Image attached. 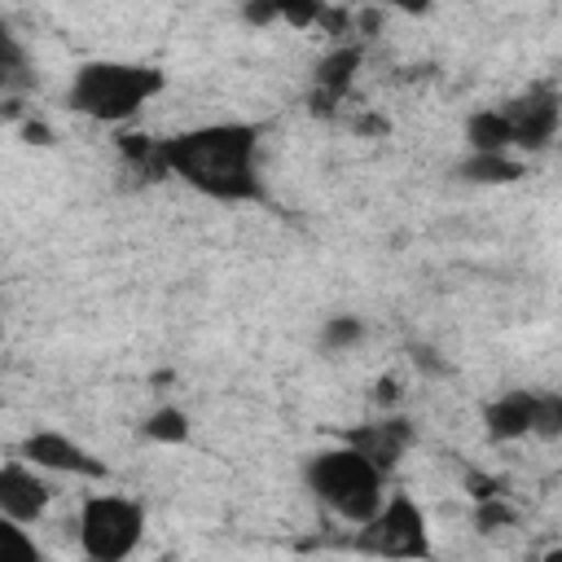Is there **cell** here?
I'll use <instances>...</instances> for the list:
<instances>
[{
	"instance_id": "cell-1",
	"label": "cell",
	"mask_w": 562,
	"mask_h": 562,
	"mask_svg": "<svg viewBox=\"0 0 562 562\" xmlns=\"http://www.w3.org/2000/svg\"><path fill=\"white\" fill-rule=\"evenodd\" d=\"M259 123H202L158 140V171L215 202H259Z\"/></svg>"
},
{
	"instance_id": "cell-2",
	"label": "cell",
	"mask_w": 562,
	"mask_h": 562,
	"mask_svg": "<svg viewBox=\"0 0 562 562\" xmlns=\"http://www.w3.org/2000/svg\"><path fill=\"white\" fill-rule=\"evenodd\" d=\"M167 88V75L149 61H119V57H97L83 61L70 75L66 105L92 123H127L140 114L158 92Z\"/></svg>"
},
{
	"instance_id": "cell-3",
	"label": "cell",
	"mask_w": 562,
	"mask_h": 562,
	"mask_svg": "<svg viewBox=\"0 0 562 562\" xmlns=\"http://www.w3.org/2000/svg\"><path fill=\"white\" fill-rule=\"evenodd\" d=\"M303 487L342 522H364L378 514V505L386 501V474L373 470L356 448L347 443H329L316 448L312 457H303Z\"/></svg>"
},
{
	"instance_id": "cell-4",
	"label": "cell",
	"mask_w": 562,
	"mask_h": 562,
	"mask_svg": "<svg viewBox=\"0 0 562 562\" xmlns=\"http://www.w3.org/2000/svg\"><path fill=\"white\" fill-rule=\"evenodd\" d=\"M351 544L369 558H382V562H426L430 558V522H426V509L408 496V492H395L378 505L373 518H364L351 536Z\"/></svg>"
},
{
	"instance_id": "cell-5",
	"label": "cell",
	"mask_w": 562,
	"mask_h": 562,
	"mask_svg": "<svg viewBox=\"0 0 562 562\" xmlns=\"http://www.w3.org/2000/svg\"><path fill=\"white\" fill-rule=\"evenodd\" d=\"M145 536V509L132 496L97 492L79 505V549L88 562H127Z\"/></svg>"
},
{
	"instance_id": "cell-6",
	"label": "cell",
	"mask_w": 562,
	"mask_h": 562,
	"mask_svg": "<svg viewBox=\"0 0 562 562\" xmlns=\"http://www.w3.org/2000/svg\"><path fill=\"white\" fill-rule=\"evenodd\" d=\"M501 114L509 123L514 145L536 154V149H549L553 136H558V127H562V97H558L553 83H531L522 97L505 101Z\"/></svg>"
},
{
	"instance_id": "cell-7",
	"label": "cell",
	"mask_w": 562,
	"mask_h": 562,
	"mask_svg": "<svg viewBox=\"0 0 562 562\" xmlns=\"http://www.w3.org/2000/svg\"><path fill=\"white\" fill-rule=\"evenodd\" d=\"M18 457L26 465H35L40 474L53 470V474H79V479H105V461L92 457L79 439H70L66 430H31L22 443H18Z\"/></svg>"
},
{
	"instance_id": "cell-8",
	"label": "cell",
	"mask_w": 562,
	"mask_h": 562,
	"mask_svg": "<svg viewBox=\"0 0 562 562\" xmlns=\"http://www.w3.org/2000/svg\"><path fill=\"white\" fill-rule=\"evenodd\" d=\"M48 501H53V487L35 465L0 461V518H9L18 527H31V522L44 518Z\"/></svg>"
},
{
	"instance_id": "cell-9",
	"label": "cell",
	"mask_w": 562,
	"mask_h": 562,
	"mask_svg": "<svg viewBox=\"0 0 562 562\" xmlns=\"http://www.w3.org/2000/svg\"><path fill=\"white\" fill-rule=\"evenodd\" d=\"M413 439H417V430H413L408 417H378V422H364V426H356V430L342 435V443L356 448L382 474H391L400 465V457L413 448Z\"/></svg>"
},
{
	"instance_id": "cell-10",
	"label": "cell",
	"mask_w": 562,
	"mask_h": 562,
	"mask_svg": "<svg viewBox=\"0 0 562 562\" xmlns=\"http://www.w3.org/2000/svg\"><path fill=\"white\" fill-rule=\"evenodd\" d=\"M536 395L540 391H527V386H514V391H501L496 400L483 404V430L492 443H514V439H527L531 426H536Z\"/></svg>"
},
{
	"instance_id": "cell-11",
	"label": "cell",
	"mask_w": 562,
	"mask_h": 562,
	"mask_svg": "<svg viewBox=\"0 0 562 562\" xmlns=\"http://www.w3.org/2000/svg\"><path fill=\"white\" fill-rule=\"evenodd\" d=\"M356 70H360V44H338V48H329V53L312 66V101H321V110H334V105L347 97Z\"/></svg>"
},
{
	"instance_id": "cell-12",
	"label": "cell",
	"mask_w": 562,
	"mask_h": 562,
	"mask_svg": "<svg viewBox=\"0 0 562 562\" xmlns=\"http://www.w3.org/2000/svg\"><path fill=\"white\" fill-rule=\"evenodd\" d=\"M35 79L31 70V57H26V44L13 35V26L0 18V97H13V92H26Z\"/></svg>"
},
{
	"instance_id": "cell-13",
	"label": "cell",
	"mask_w": 562,
	"mask_h": 562,
	"mask_svg": "<svg viewBox=\"0 0 562 562\" xmlns=\"http://www.w3.org/2000/svg\"><path fill=\"white\" fill-rule=\"evenodd\" d=\"M465 140H470V154H509L514 149V136H509V123L501 110H474L465 119Z\"/></svg>"
},
{
	"instance_id": "cell-14",
	"label": "cell",
	"mask_w": 562,
	"mask_h": 562,
	"mask_svg": "<svg viewBox=\"0 0 562 562\" xmlns=\"http://www.w3.org/2000/svg\"><path fill=\"white\" fill-rule=\"evenodd\" d=\"M457 176L465 184H514L522 176V162L514 154H465L457 162Z\"/></svg>"
},
{
	"instance_id": "cell-15",
	"label": "cell",
	"mask_w": 562,
	"mask_h": 562,
	"mask_svg": "<svg viewBox=\"0 0 562 562\" xmlns=\"http://www.w3.org/2000/svg\"><path fill=\"white\" fill-rule=\"evenodd\" d=\"M140 435L154 443H184L189 439V413L176 404H162L140 422Z\"/></svg>"
},
{
	"instance_id": "cell-16",
	"label": "cell",
	"mask_w": 562,
	"mask_h": 562,
	"mask_svg": "<svg viewBox=\"0 0 562 562\" xmlns=\"http://www.w3.org/2000/svg\"><path fill=\"white\" fill-rule=\"evenodd\" d=\"M0 562H48V553L31 540L26 527L0 518Z\"/></svg>"
},
{
	"instance_id": "cell-17",
	"label": "cell",
	"mask_w": 562,
	"mask_h": 562,
	"mask_svg": "<svg viewBox=\"0 0 562 562\" xmlns=\"http://www.w3.org/2000/svg\"><path fill=\"white\" fill-rule=\"evenodd\" d=\"M364 338V321L360 316H329L325 325H321V347L325 351H351L356 342Z\"/></svg>"
},
{
	"instance_id": "cell-18",
	"label": "cell",
	"mask_w": 562,
	"mask_h": 562,
	"mask_svg": "<svg viewBox=\"0 0 562 562\" xmlns=\"http://www.w3.org/2000/svg\"><path fill=\"white\" fill-rule=\"evenodd\" d=\"M531 435H540V439H558L562 435V395L558 391H540L536 395V426H531Z\"/></svg>"
},
{
	"instance_id": "cell-19",
	"label": "cell",
	"mask_w": 562,
	"mask_h": 562,
	"mask_svg": "<svg viewBox=\"0 0 562 562\" xmlns=\"http://www.w3.org/2000/svg\"><path fill=\"white\" fill-rule=\"evenodd\" d=\"M474 522H479V531H501V527L514 522V509L501 496H492V501H479L474 505Z\"/></svg>"
},
{
	"instance_id": "cell-20",
	"label": "cell",
	"mask_w": 562,
	"mask_h": 562,
	"mask_svg": "<svg viewBox=\"0 0 562 562\" xmlns=\"http://www.w3.org/2000/svg\"><path fill=\"white\" fill-rule=\"evenodd\" d=\"M413 360H417V369H430V373H443V364L435 360V351H430V347H413Z\"/></svg>"
},
{
	"instance_id": "cell-21",
	"label": "cell",
	"mask_w": 562,
	"mask_h": 562,
	"mask_svg": "<svg viewBox=\"0 0 562 562\" xmlns=\"http://www.w3.org/2000/svg\"><path fill=\"white\" fill-rule=\"evenodd\" d=\"M26 136H31V140H40V145H48V127H35V123H31V127H26Z\"/></svg>"
},
{
	"instance_id": "cell-22",
	"label": "cell",
	"mask_w": 562,
	"mask_h": 562,
	"mask_svg": "<svg viewBox=\"0 0 562 562\" xmlns=\"http://www.w3.org/2000/svg\"><path fill=\"white\" fill-rule=\"evenodd\" d=\"M540 562H562V544H549V549L540 553Z\"/></svg>"
}]
</instances>
